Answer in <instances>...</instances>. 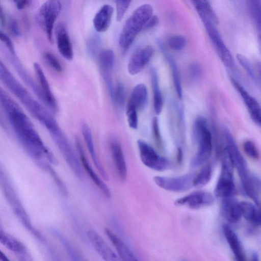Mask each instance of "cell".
Returning <instances> with one entry per match:
<instances>
[{
	"label": "cell",
	"instance_id": "obj_1",
	"mask_svg": "<svg viewBox=\"0 0 261 261\" xmlns=\"http://www.w3.org/2000/svg\"><path fill=\"white\" fill-rule=\"evenodd\" d=\"M0 105L18 141L32 158L45 156L54 165L58 162L44 144L32 122L11 96L0 87Z\"/></svg>",
	"mask_w": 261,
	"mask_h": 261
},
{
	"label": "cell",
	"instance_id": "obj_2",
	"mask_svg": "<svg viewBox=\"0 0 261 261\" xmlns=\"http://www.w3.org/2000/svg\"><path fill=\"white\" fill-rule=\"evenodd\" d=\"M0 81L40 123L47 117L49 112L20 83L1 59Z\"/></svg>",
	"mask_w": 261,
	"mask_h": 261
},
{
	"label": "cell",
	"instance_id": "obj_3",
	"mask_svg": "<svg viewBox=\"0 0 261 261\" xmlns=\"http://www.w3.org/2000/svg\"><path fill=\"white\" fill-rule=\"evenodd\" d=\"M152 14V6L144 4L137 8L126 20L119 38V44L123 50L129 48Z\"/></svg>",
	"mask_w": 261,
	"mask_h": 261
},
{
	"label": "cell",
	"instance_id": "obj_4",
	"mask_svg": "<svg viewBox=\"0 0 261 261\" xmlns=\"http://www.w3.org/2000/svg\"><path fill=\"white\" fill-rule=\"evenodd\" d=\"M193 137L197 145V151L191 164L193 167H197L208 159L212 150V137L204 117L199 116L195 119L193 126Z\"/></svg>",
	"mask_w": 261,
	"mask_h": 261
},
{
	"label": "cell",
	"instance_id": "obj_5",
	"mask_svg": "<svg viewBox=\"0 0 261 261\" xmlns=\"http://www.w3.org/2000/svg\"><path fill=\"white\" fill-rule=\"evenodd\" d=\"M0 182L3 192L14 213L22 224L37 239L42 240L43 236L32 225L28 215L7 177L0 169Z\"/></svg>",
	"mask_w": 261,
	"mask_h": 261
},
{
	"label": "cell",
	"instance_id": "obj_6",
	"mask_svg": "<svg viewBox=\"0 0 261 261\" xmlns=\"http://www.w3.org/2000/svg\"><path fill=\"white\" fill-rule=\"evenodd\" d=\"M50 136L70 169L79 179H83L84 174L82 166L64 132L61 129Z\"/></svg>",
	"mask_w": 261,
	"mask_h": 261
},
{
	"label": "cell",
	"instance_id": "obj_7",
	"mask_svg": "<svg viewBox=\"0 0 261 261\" xmlns=\"http://www.w3.org/2000/svg\"><path fill=\"white\" fill-rule=\"evenodd\" d=\"M62 9L58 0H47L40 7L38 12V19L45 33L48 41L53 42V30L55 21Z\"/></svg>",
	"mask_w": 261,
	"mask_h": 261
},
{
	"label": "cell",
	"instance_id": "obj_8",
	"mask_svg": "<svg viewBox=\"0 0 261 261\" xmlns=\"http://www.w3.org/2000/svg\"><path fill=\"white\" fill-rule=\"evenodd\" d=\"M232 167V165L224 149L221 172L214 191L215 195L217 197L225 198L233 195L235 192V185Z\"/></svg>",
	"mask_w": 261,
	"mask_h": 261
},
{
	"label": "cell",
	"instance_id": "obj_9",
	"mask_svg": "<svg viewBox=\"0 0 261 261\" xmlns=\"http://www.w3.org/2000/svg\"><path fill=\"white\" fill-rule=\"evenodd\" d=\"M224 135L226 144L225 149L232 167L236 168L241 181H243L250 174L247 162L239 149L230 132L227 128L224 129Z\"/></svg>",
	"mask_w": 261,
	"mask_h": 261
},
{
	"label": "cell",
	"instance_id": "obj_10",
	"mask_svg": "<svg viewBox=\"0 0 261 261\" xmlns=\"http://www.w3.org/2000/svg\"><path fill=\"white\" fill-rule=\"evenodd\" d=\"M137 144L141 160L145 166L158 171H165L170 167V163L169 160L159 154L145 141L138 140Z\"/></svg>",
	"mask_w": 261,
	"mask_h": 261
},
{
	"label": "cell",
	"instance_id": "obj_11",
	"mask_svg": "<svg viewBox=\"0 0 261 261\" xmlns=\"http://www.w3.org/2000/svg\"><path fill=\"white\" fill-rule=\"evenodd\" d=\"M195 175L194 173H188L175 177L156 176L153 177V180L157 186L165 190L182 192L193 187Z\"/></svg>",
	"mask_w": 261,
	"mask_h": 261
},
{
	"label": "cell",
	"instance_id": "obj_12",
	"mask_svg": "<svg viewBox=\"0 0 261 261\" xmlns=\"http://www.w3.org/2000/svg\"><path fill=\"white\" fill-rule=\"evenodd\" d=\"M115 61V54L111 49L102 50L98 55L99 68L111 99L113 97L114 91L112 71L114 66Z\"/></svg>",
	"mask_w": 261,
	"mask_h": 261
},
{
	"label": "cell",
	"instance_id": "obj_13",
	"mask_svg": "<svg viewBox=\"0 0 261 261\" xmlns=\"http://www.w3.org/2000/svg\"><path fill=\"white\" fill-rule=\"evenodd\" d=\"M214 197L209 192L199 191L177 199L175 204L178 206H186L192 209H198L212 204Z\"/></svg>",
	"mask_w": 261,
	"mask_h": 261
},
{
	"label": "cell",
	"instance_id": "obj_14",
	"mask_svg": "<svg viewBox=\"0 0 261 261\" xmlns=\"http://www.w3.org/2000/svg\"><path fill=\"white\" fill-rule=\"evenodd\" d=\"M37 84L41 94V100L53 111L57 109V103L44 74L43 70L38 63L33 65Z\"/></svg>",
	"mask_w": 261,
	"mask_h": 261
},
{
	"label": "cell",
	"instance_id": "obj_15",
	"mask_svg": "<svg viewBox=\"0 0 261 261\" xmlns=\"http://www.w3.org/2000/svg\"><path fill=\"white\" fill-rule=\"evenodd\" d=\"M154 54V49L147 45L135 51L131 56L127 65V70L131 75L140 72L147 65Z\"/></svg>",
	"mask_w": 261,
	"mask_h": 261
},
{
	"label": "cell",
	"instance_id": "obj_16",
	"mask_svg": "<svg viewBox=\"0 0 261 261\" xmlns=\"http://www.w3.org/2000/svg\"><path fill=\"white\" fill-rule=\"evenodd\" d=\"M232 85L241 95L250 117L254 122L260 126L261 122L260 107L258 101L252 96L237 81L231 78Z\"/></svg>",
	"mask_w": 261,
	"mask_h": 261
},
{
	"label": "cell",
	"instance_id": "obj_17",
	"mask_svg": "<svg viewBox=\"0 0 261 261\" xmlns=\"http://www.w3.org/2000/svg\"><path fill=\"white\" fill-rule=\"evenodd\" d=\"M75 144L77 152L80 156L82 165L86 173L103 194L107 198L110 199L111 197V193L110 189L91 167L87 159L83 146L79 139L77 138L75 139Z\"/></svg>",
	"mask_w": 261,
	"mask_h": 261
},
{
	"label": "cell",
	"instance_id": "obj_18",
	"mask_svg": "<svg viewBox=\"0 0 261 261\" xmlns=\"http://www.w3.org/2000/svg\"><path fill=\"white\" fill-rule=\"evenodd\" d=\"M88 238L97 253L107 261L119 260L118 255L108 246L102 238L95 230L87 231Z\"/></svg>",
	"mask_w": 261,
	"mask_h": 261
},
{
	"label": "cell",
	"instance_id": "obj_19",
	"mask_svg": "<svg viewBox=\"0 0 261 261\" xmlns=\"http://www.w3.org/2000/svg\"><path fill=\"white\" fill-rule=\"evenodd\" d=\"M57 47L60 54L65 59L71 60L73 58L72 44L64 24L59 23L55 28Z\"/></svg>",
	"mask_w": 261,
	"mask_h": 261
},
{
	"label": "cell",
	"instance_id": "obj_20",
	"mask_svg": "<svg viewBox=\"0 0 261 261\" xmlns=\"http://www.w3.org/2000/svg\"><path fill=\"white\" fill-rule=\"evenodd\" d=\"M82 133L85 140L87 147L93 163L102 177L106 180H108V174L99 161L98 157L96 153L94 144L93 140L91 129L88 124L83 122L81 126Z\"/></svg>",
	"mask_w": 261,
	"mask_h": 261
},
{
	"label": "cell",
	"instance_id": "obj_21",
	"mask_svg": "<svg viewBox=\"0 0 261 261\" xmlns=\"http://www.w3.org/2000/svg\"><path fill=\"white\" fill-rule=\"evenodd\" d=\"M110 149L118 175L122 181L127 177V166L122 147L116 140H112L110 143Z\"/></svg>",
	"mask_w": 261,
	"mask_h": 261
},
{
	"label": "cell",
	"instance_id": "obj_22",
	"mask_svg": "<svg viewBox=\"0 0 261 261\" xmlns=\"http://www.w3.org/2000/svg\"><path fill=\"white\" fill-rule=\"evenodd\" d=\"M105 233L116 250L120 260L125 261L138 260L130 249L117 235L109 229L105 230Z\"/></svg>",
	"mask_w": 261,
	"mask_h": 261
},
{
	"label": "cell",
	"instance_id": "obj_23",
	"mask_svg": "<svg viewBox=\"0 0 261 261\" xmlns=\"http://www.w3.org/2000/svg\"><path fill=\"white\" fill-rule=\"evenodd\" d=\"M223 231L226 240L235 258L239 261L245 259L242 245L237 234L233 229L228 225H224Z\"/></svg>",
	"mask_w": 261,
	"mask_h": 261
},
{
	"label": "cell",
	"instance_id": "obj_24",
	"mask_svg": "<svg viewBox=\"0 0 261 261\" xmlns=\"http://www.w3.org/2000/svg\"><path fill=\"white\" fill-rule=\"evenodd\" d=\"M113 8L109 5H103L95 14L93 19V25L99 33L107 31L111 22Z\"/></svg>",
	"mask_w": 261,
	"mask_h": 261
},
{
	"label": "cell",
	"instance_id": "obj_25",
	"mask_svg": "<svg viewBox=\"0 0 261 261\" xmlns=\"http://www.w3.org/2000/svg\"><path fill=\"white\" fill-rule=\"evenodd\" d=\"M244 192L247 196L251 199L256 205H260V178L252 173L242 182Z\"/></svg>",
	"mask_w": 261,
	"mask_h": 261
},
{
	"label": "cell",
	"instance_id": "obj_26",
	"mask_svg": "<svg viewBox=\"0 0 261 261\" xmlns=\"http://www.w3.org/2000/svg\"><path fill=\"white\" fill-rule=\"evenodd\" d=\"M223 199L222 212L225 218L231 223L239 222L242 216L239 203L232 197Z\"/></svg>",
	"mask_w": 261,
	"mask_h": 261
},
{
	"label": "cell",
	"instance_id": "obj_27",
	"mask_svg": "<svg viewBox=\"0 0 261 261\" xmlns=\"http://www.w3.org/2000/svg\"><path fill=\"white\" fill-rule=\"evenodd\" d=\"M148 92L145 85L138 84L134 88L127 104L135 107L137 110L144 108L147 102Z\"/></svg>",
	"mask_w": 261,
	"mask_h": 261
},
{
	"label": "cell",
	"instance_id": "obj_28",
	"mask_svg": "<svg viewBox=\"0 0 261 261\" xmlns=\"http://www.w3.org/2000/svg\"><path fill=\"white\" fill-rule=\"evenodd\" d=\"M11 56L10 60L14 68L22 80L30 87L41 100V94L37 83L33 79L19 61L12 56V54Z\"/></svg>",
	"mask_w": 261,
	"mask_h": 261
},
{
	"label": "cell",
	"instance_id": "obj_29",
	"mask_svg": "<svg viewBox=\"0 0 261 261\" xmlns=\"http://www.w3.org/2000/svg\"><path fill=\"white\" fill-rule=\"evenodd\" d=\"M150 76L153 90L154 110L155 114L159 115L163 108V97L160 88L158 74L154 68H152L150 70Z\"/></svg>",
	"mask_w": 261,
	"mask_h": 261
},
{
	"label": "cell",
	"instance_id": "obj_30",
	"mask_svg": "<svg viewBox=\"0 0 261 261\" xmlns=\"http://www.w3.org/2000/svg\"><path fill=\"white\" fill-rule=\"evenodd\" d=\"M239 204L242 216L256 225L260 224V210L256 205L247 201H242Z\"/></svg>",
	"mask_w": 261,
	"mask_h": 261
},
{
	"label": "cell",
	"instance_id": "obj_31",
	"mask_svg": "<svg viewBox=\"0 0 261 261\" xmlns=\"http://www.w3.org/2000/svg\"><path fill=\"white\" fill-rule=\"evenodd\" d=\"M0 243L8 249L15 253H25L27 251V248L23 243L1 229H0Z\"/></svg>",
	"mask_w": 261,
	"mask_h": 261
},
{
	"label": "cell",
	"instance_id": "obj_32",
	"mask_svg": "<svg viewBox=\"0 0 261 261\" xmlns=\"http://www.w3.org/2000/svg\"><path fill=\"white\" fill-rule=\"evenodd\" d=\"M51 233L61 243L71 260L79 261L83 260L80 253L60 231L56 229H52Z\"/></svg>",
	"mask_w": 261,
	"mask_h": 261
},
{
	"label": "cell",
	"instance_id": "obj_33",
	"mask_svg": "<svg viewBox=\"0 0 261 261\" xmlns=\"http://www.w3.org/2000/svg\"><path fill=\"white\" fill-rule=\"evenodd\" d=\"M198 15L204 14L215 24H219V19L208 0H191Z\"/></svg>",
	"mask_w": 261,
	"mask_h": 261
},
{
	"label": "cell",
	"instance_id": "obj_34",
	"mask_svg": "<svg viewBox=\"0 0 261 261\" xmlns=\"http://www.w3.org/2000/svg\"><path fill=\"white\" fill-rule=\"evenodd\" d=\"M220 59L224 65L231 70L235 69V62L233 57L223 41L214 44Z\"/></svg>",
	"mask_w": 261,
	"mask_h": 261
},
{
	"label": "cell",
	"instance_id": "obj_35",
	"mask_svg": "<svg viewBox=\"0 0 261 261\" xmlns=\"http://www.w3.org/2000/svg\"><path fill=\"white\" fill-rule=\"evenodd\" d=\"M162 51L164 53L165 57L170 66L172 74L173 84L177 96L179 98H181L182 96V91L177 64L173 58L170 55L166 53V49Z\"/></svg>",
	"mask_w": 261,
	"mask_h": 261
},
{
	"label": "cell",
	"instance_id": "obj_36",
	"mask_svg": "<svg viewBox=\"0 0 261 261\" xmlns=\"http://www.w3.org/2000/svg\"><path fill=\"white\" fill-rule=\"evenodd\" d=\"M250 15L258 30H260L261 2L260 0H246Z\"/></svg>",
	"mask_w": 261,
	"mask_h": 261
},
{
	"label": "cell",
	"instance_id": "obj_37",
	"mask_svg": "<svg viewBox=\"0 0 261 261\" xmlns=\"http://www.w3.org/2000/svg\"><path fill=\"white\" fill-rule=\"evenodd\" d=\"M212 169L210 164L205 165L198 173L195 174L193 180V187L201 188L206 185L212 177Z\"/></svg>",
	"mask_w": 261,
	"mask_h": 261
},
{
	"label": "cell",
	"instance_id": "obj_38",
	"mask_svg": "<svg viewBox=\"0 0 261 261\" xmlns=\"http://www.w3.org/2000/svg\"><path fill=\"white\" fill-rule=\"evenodd\" d=\"M203 23L206 32L214 44L223 41L221 36L217 29L215 24L206 15L199 16Z\"/></svg>",
	"mask_w": 261,
	"mask_h": 261
},
{
	"label": "cell",
	"instance_id": "obj_39",
	"mask_svg": "<svg viewBox=\"0 0 261 261\" xmlns=\"http://www.w3.org/2000/svg\"><path fill=\"white\" fill-rule=\"evenodd\" d=\"M125 99V88L123 83L120 82L114 88V94L111 99L114 105L118 109L124 107Z\"/></svg>",
	"mask_w": 261,
	"mask_h": 261
},
{
	"label": "cell",
	"instance_id": "obj_40",
	"mask_svg": "<svg viewBox=\"0 0 261 261\" xmlns=\"http://www.w3.org/2000/svg\"><path fill=\"white\" fill-rule=\"evenodd\" d=\"M101 44L100 36L97 34H92L89 37L87 42V50L90 55L95 57L98 55Z\"/></svg>",
	"mask_w": 261,
	"mask_h": 261
},
{
	"label": "cell",
	"instance_id": "obj_41",
	"mask_svg": "<svg viewBox=\"0 0 261 261\" xmlns=\"http://www.w3.org/2000/svg\"><path fill=\"white\" fill-rule=\"evenodd\" d=\"M237 58L239 63L244 68L252 80L255 83L259 85L260 80L256 75L253 66L248 59L241 54H237Z\"/></svg>",
	"mask_w": 261,
	"mask_h": 261
},
{
	"label": "cell",
	"instance_id": "obj_42",
	"mask_svg": "<svg viewBox=\"0 0 261 261\" xmlns=\"http://www.w3.org/2000/svg\"><path fill=\"white\" fill-rule=\"evenodd\" d=\"M169 47L174 50H181L185 48L187 45L186 38L181 35H172L168 40Z\"/></svg>",
	"mask_w": 261,
	"mask_h": 261
},
{
	"label": "cell",
	"instance_id": "obj_43",
	"mask_svg": "<svg viewBox=\"0 0 261 261\" xmlns=\"http://www.w3.org/2000/svg\"><path fill=\"white\" fill-rule=\"evenodd\" d=\"M43 59L46 64L53 69L60 72L63 70L62 66L56 56L50 51H45L43 55Z\"/></svg>",
	"mask_w": 261,
	"mask_h": 261
},
{
	"label": "cell",
	"instance_id": "obj_44",
	"mask_svg": "<svg viewBox=\"0 0 261 261\" xmlns=\"http://www.w3.org/2000/svg\"><path fill=\"white\" fill-rule=\"evenodd\" d=\"M137 109L127 104L126 107V114L128 124L129 127L134 129L138 128V118Z\"/></svg>",
	"mask_w": 261,
	"mask_h": 261
},
{
	"label": "cell",
	"instance_id": "obj_45",
	"mask_svg": "<svg viewBox=\"0 0 261 261\" xmlns=\"http://www.w3.org/2000/svg\"><path fill=\"white\" fill-rule=\"evenodd\" d=\"M243 149L246 154L250 158L258 160L259 157L258 150L255 144L250 140L245 141L243 144Z\"/></svg>",
	"mask_w": 261,
	"mask_h": 261
},
{
	"label": "cell",
	"instance_id": "obj_46",
	"mask_svg": "<svg viewBox=\"0 0 261 261\" xmlns=\"http://www.w3.org/2000/svg\"><path fill=\"white\" fill-rule=\"evenodd\" d=\"M132 0H116L117 20L121 21L126 12Z\"/></svg>",
	"mask_w": 261,
	"mask_h": 261
},
{
	"label": "cell",
	"instance_id": "obj_47",
	"mask_svg": "<svg viewBox=\"0 0 261 261\" xmlns=\"http://www.w3.org/2000/svg\"><path fill=\"white\" fill-rule=\"evenodd\" d=\"M47 168L53 176L62 195L65 197H67L68 196V190L64 183L51 167L48 166Z\"/></svg>",
	"mask_w": 261,
	"mask_h": 261
},
{
	"label": "cell",
	"instance_id": "obj_48",
	"mask_svg": "<svg viewBox=\"0 0 261 261\" xmlns=\"http://www.w3.org/2000/svg\"><path fill=\"white\" fill-rule=\"evenodd\" d=\"M188 70L190 77L193 80L198 79L202 75V68L196 62L191 63L189 66Z\"/></svg>",
	"mask_w": 261,
	"mask_h": 261
},
{
	"label": "cell",
	"instance_id": "obj_49",
	"mask_svg": "<svg viewBox=\"0 0 261 261\" xmlns=\"http://www.w3.org/2000/svg\"><path fill=\"white\" fill-rule=\"evenodd\" d=\"M152 128L153 136L156 143L159 146L162 145V139L159 125V121L156 117H154L152 120Z\"/></svg>",
	"mask_w": 261,
	"mask_h": 261
},
{
	"label": "cell",
	"instance_id": "obj_50",
	"mask_svg": "<svg viewBox=\"0 0 261 261\" xmlns=\"http://www.w3.org/2000/svg\"><path fill=\"white\" fill-rule=\"evenodd\" d=\"M9 27L11 34L15 37H19L21 32L16 20L13 17H10L9 19Z\"/></svg>",
	"mask_w": 261,
	"mask_h": 261
},
{
	"label": "cell",
	"instance_id": "obj_51",
	"mask_svg": "<svg viewBox=\"0 0 261 261\" xmlns=\"http://www.w3.org/2000/svg\"><path fill=\"white\" fill-rule=\"evenodd\" d=\"M0 40L5 43L9 49L11 54L15 55V51L13 42L10 38L4 33L0 30Z\"/></svg>",
	"mask_w": 261,
	"mask_h": 261
},
{
	"label": "cell",
	"instance_id": "obj_52",
	"mask_svg": "<svg viewBox=\"0 0 261 261\" xmlns=\"http://www.w3.org/2000/svg\"><path fill=\"white\" fill-rule=\"evenodd\" d=\"M159 19L156 15H152L146 22L143 27V30L150 29L158 25Z\"/></svg>",
	"mask_w": 261,
	"mask_h": 261
},
{
	"label": "cell",
	"instance_id": "obj_53",
	"mask_svg": "<svg viewBox=\"0 0 261 261\" xmlns=\"http://www.w3.org/2000/svg\"><path fill=\"white\" fill-rule=\"evenodd\" d=\"M33 0H17L16 2L17 8L22 10L31 4Z\"/></svg>",
	"mask_w": 261,
	"mask_h": 261
},
{
	"label": "cell",
	"instance_id": "obj_54",
	"mask_svg": "<svg viewBox=\"0 0 261 261\" xmlns=\"http://www.w3.org/2000/svg\"><path fill=\"white\" fill-rule=\"evenodd\" d=\"M6 24V17L3 6L0 1V25L4 28Z\"/></svg>",
	"mask_w": 261,
	"mask_h": 261
},
{
	"label": "cell",
	"instance_id": "obj_55",
	"mask_svg": "<svg viewBox=\"0 0 261 261\" xmlns=\"http://www.w3.org/2000/svg\"><path fill=\"white\" fill-rule=\"evenodd\" d=\"M2 112L0 109V125L3 128V129H5L6 131H7L8 129L7 124Z\"/></svg>",
	"mask_w": 261,
	"mask_h": 261
},
{
	"label": "cell",
	"instance_id": "obj_56",
	"mask_svg": "<svg viewBox=\"0 0 261 261\" xmlns=\"http://www.w3.org/2000/svg\"><path fill=\"white\" fill-rule=\"evenodd\" d=\"M0 260L2 261H9V259L6 255L0 250Z\"/></svg>",
	"mask_w": 261,
	"mask_h": 261
},
{
	"label": "cell",
	"instance_id": "obj_57",
	"mask_svg": "<svg viewBox=\"0 0 261 261\" xmlns=\"http://www.w3.org/2000/svg\"><path fill=\"white\" fill-rule=\"evenodd\" d=\"M258 256L256 253H253L252 255V259L253 260H258Z\"/></svg>",
	"mask_w": 261,
	"mask_h": 261
},
{
	"label": "cell",
	"instance_id": "obj_58",
	"mask_svg": "<svg viewBox=\"0 0 261 261\" xmlns=\"http://www.w3.org/2000/svg\"><path fill=\"white\" fill-rule=\"evenodd\" d=\"M14 2H16L17 0H14Z\"/></svg>",
	"mask_w": 261,
	"mask_h": 261
}]
</instances>
